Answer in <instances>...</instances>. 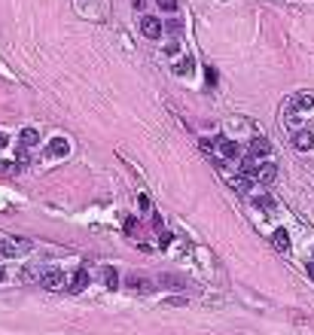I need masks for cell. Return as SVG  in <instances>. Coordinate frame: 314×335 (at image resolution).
<instances>
[{
    "label": "cell",
    "mask_w": 314,
    "mask_h": 335,
    "mask_svg": "<svg viewBox=\"0 0 314 335\" xmlns=\"http://www.w3.org/2000/svg\"><path fill=\"white\" fill-rule=\"evenodd\" d=\"M162 31H165V25L156 19V15H144V19H141V34H144L147 40H159Z\"/></svg>",
    "instance_id": "obj_1"
},
{
    "label": "cell",
    "mask_w": 314,
    "mask_h": 335,
    "mask_svg": "<svg viewBox=\"0 0 314 335\" xmlns=\"http://www.w3.org/2000/svg\"><path fill=\"white\" fill-rule=\"evenodd\" d=\"M28 241H19V238H0V256H22L28 250Z\"/></svg>",
    "instance_id": "obj_2"
},
{
    "label": "cell",
    "mask_w": 314,
    "mask_h": 335,
    "mask_svg": "<svg viewBox=\"0 0 314 335\" xmlns=\"http://www.w3.org/2000/svg\"><path fill=\"white\" fill-rule=\"evenodd\" d=\"M61 284H64V271L61 268H46L43 277H40V287L43 290H58Z\"/></svg>",
    "instance_id": "obj_3"
},
{
    "label": "cell",
    "mask_w": 314,
    "mask_h": 335,
    "mask_svg": "<svg viewBox=\"0 0 314 335\" xmlns=\"http://www.w3.org/2000/svg\"><path fill=\"white\" fill-rule=\"evenodd\" d=\"M67 152H71V144H67L64 137H52V144L46 147V158L52 162V158H64Z\"/></svg>",
    "instance_id": "obj_4"
},
{
    "label": "cell",
    "mask_w": 314,
    "mask_h": 335,
    "mask_svg": "<svg viewBox=\"0 0 314 335\" xmlns=\"http://www.w3.org/2000/svg\"><path fill=\"white\" fill-rule=\"evenodd\" d=\"M314 107V95L311 92H299L290 101V113H299V110H311Z\"/></svg>",
    "instance_id": "obj_5"
},
{
    "label": "cell",
    "mask_w": 314,
    "mask_h": 335,
    "mask_svg": "<svg viewBox=\"0 0 314 335\" xmlns=\"http://www.w3.org/2000/svg\"><path fill=\"white\" fill-rule=\"evenodd\" d=\"M275 177H277V165L275 162H259V171H256V180L259 183H275Z\"/></svg>",
    "instance_id": "obj_6"
},
{
    "label": "cell",
    "mask_w": 314,
    "mask_h": 335,
    "mask_svg": "<svg viewBox=\"0 0 314 335\" xmlns=\"http://www.w3.org/2000/svg\"><path fill=\"white\" fill-rule=\"evenodd\" d=\"M293 147L299 149V152H308V149L314 147V134H311L308 128H302V131H296V134H293Z\"/></svg>",
    "instance_id": "obj_7"
},
{
    "label": "cell",
    "mask_w": 314,
    "mask_h": 335,
    "mask_svg": "<svg viewBox=\"0 0 314 335\" xmlns=\"http://www.w3.org/2000/svg\"><path fill=\"white\" fill-rule=\"evenodd\" d=\"M125 287H131L134 293H150V290H153L150 277H144V274H128V277H125Z\"/></svg>",
    "instance_id": "obj_8"
},
{
    "label": "cell",
    "mask_w": 314,
    "mask_h": 335,
    "mask_svg": "<svg viewBox=\"0 0 314 335\" xmlns=\"http://www.w3.org/2000/svg\"><path fill=\"white\" fill-rule=\"evenodd\" d=\"M269 152H272V144H269L266 137H256L253 144L247 147V155H253V158H266Z\"/></svg>",
    "instance_id": "obj_9"
},
{
    "label": "cell",
    "mask_w": 314,
    "mask_h": 335,
    "mask_svg": "<svg viewBox=\"0 0 314 335\" xmlns=\"http://www.w3.org/2000/svg\"><path fill=\"white\" fill-rule=\"evenodd\" d=\"M85 287H89V271H85V268L74 271V277H71V293H82Z\"/></svg>",
    "instance_id": "obj_10"
},
{
    "label": "cell",
    "mask_w": 314,
    "mask_h": 335,
    "mask_svg": "<svg viewBox=\"0 0 314 335\" xmlns=\"http://www.w3.org/2000/svg\"><path fill=\"white\" fill-rule=\"evenodd\" d=\"M272 244H275V250L287 253L290 250V235L284 232V228H275V232H272Z\"/></svg>",
    "instance_id": "obj_11"
},
{
    "label": "cell",
    "mask_w": 314,
    "mask_h": 335,
    "mask_svg": "<svg viewBox=\"0 0 314 335\" xmlns=\"http://www.w3.org/2000/svg\"><path fill=\"white\" fill-rule=\"evenodd\" d=\"M229 186L247 195V192H253V177H247V174H241V177H232V180H229Z\"/></svg>",
    "instance_id": "obj_12"
},
{
    "label": "cell",
    "mask_w": 314,
    "mask_h": 335,
    "mask_svg": "<svg viewBox=\"0 0 314 335\" xmlns=\"http://www.w3.org/2000/svg\"><path fill=\"white\" fill-rule=\"evenodd\" d=\"M217 149H220V155H223V158H238V147L232 144V140H226V137H220V140H217Z\"/></svg>",
    "instance_id": "obj_13"
},
{
    "label": "cell",
    "mask_w": 314,
    "mask_h": 335,
    "mask_svg": "<svg viewBox=\"0 0 314 335\" xmlns=\"http://www.w3.org/2000/svg\"><path fill=\"white\" fill-rule=\"evenodd\" d=\"M256 171H259V158L244 155V158H241V174H247V177H256Z\"/></svg>",
    "instance_id": "obj_14"
},
{
    "label": "cell",
    "mask_w": 314,
    "mask_h": 335,
    "mask_svg": "<svg viewBox=\"0 0 314 335\" xmlns=\"http://www.w3.org/2000/svg\"><path fill=\"white\" fill-rule=\"evenodd\" d=\"M19 140H22V147H37V140H40V134L34 131V128H22V134H19Z\"/></svg>",
    "instance_id": "obj_15"
},
{
    "label": "cell",
    "mask_w": 314,
    "mask_h": 335,
    "mask_svg": "<svg viewBox=\"0 0 314 335\" xmlns=\"http://www.w3.org/2000/svg\"><path fill=\"white\" fill-rule=\"evenodd\" d=\"M104 284H107V290H119V271L113 265L104 268Z\"/></svg>",
    "instance_id": "obj_16"
},
{
    "label": "cell",
    "mask_w": 314,
    "mask_h": 335,
    "mask_svg": "<svg viewBox=\"0 0 314 335\" xmlns=\"http://www.w3.org/2000/svg\"><path fill=\"white\" fill-rule=\"evenodd\" d=\"M174 70H177L180 76H189V70H193V58H183V61H180L177 67H174Z\"/></svg>",
    "instance_id": "obj_17"
},
{
    "label": "cell",
    "mask_w": 314,
    "mask_h": 335,
    "mask_svg": "<svg viewBox=\"0 0 314 335\" xmlns=\"http://www.w3.org/2000/svg\"><path fill=\"white\" fill-rule=\"evenodd\" d=\"M256 207H263V210H266V214H272V210H275V201L263 195V198H256Z\"/></svg>",
    "instance_id": "obj_18"
},
{
    "label": "cell",
    "mask_w": 314,
    "mask_h": 335,
    "mask_svg": "<svg viewBox=\"0 0 314 335\" xmlns=\"http://www.w3.org/2000/svg\"><path fill=\"white\" fill-rule=\"evenodd\" d=\"M159 3V9H165V12H174L177 9V0H156Z\"/></svg>",
    "instance_id": "obj_19"
},
{
    "label": "cell",
    "mask_w": 314,
    "mask_h": 335,
    "mask_svg": "<svg viewBox=\"0 0 314 335\" xmlns=\"http://www.w3.org/2000/svg\"><path fill=\"white\" fill-rule=\"evenodd\" d=\"M153 228H156V232H165V223H162V217H156V214H153Z\"/></svg>",
    "instance_id": "obj_20"
},
{
    "label": "cell",
    "mask_w": 314,
    "mask_h": 335,
    "mask_svg": "<svg viewBox=\"0 0 314 335\" xmlns=\"http://www.w3.org/2000/svg\"><path fill=\"white\" fill-rule=\"evenodd\" d=\"M15 168H19V165H15V162H0V171H6V174H12Z\"/></svg>",
    "instance_id": "obj_21"
},
{
    "label": "cell",
    "mask_w": 314,
    "mask_h": 335,
    "mask_svg": "<svg viewBox=\"0 0 314 335\" xmlns=\"http://www.w3.org/2000/svg\"><path fill=\"white\" fill-rule=\"evenodd\" d=\"M137 207H141V210H150V198L141 195V198H137Z\"/></svg>",
    "instance_id": "obj_22"
},
{
    "label": "cell",
    "mask_w": 314,
    "mask_h": 335,
    "mask_svg": "<svg viewBox=\"0 0 314 335\" xmlns=\"http://www.w3.org/2000/svg\"><path fill=\"white\" fill-rule=\"evenodd\" d=\"M207 82H211V85L217 82V70H214V67H207Z\"/></svg>",
    "instance_id": "obj_23"
},
{
    "label": "cell",
    "mask_w": 314,
    "mask_h": 335,
    "mask_svg": "<svg viewBox=\"0 0 314 335\" xmlns=\"http://www.w3.org/2000/svg\"><path fill=\"white\" fill-rule=\"evenodd\" d=\"M131 6H134V9H141V12H144V9H147V0H131Z\"/></svg>",
    "instance_id": "obj_24"
},
{
    "label": "cell",
    "mask_w": 314,
    "mask_h": 335,
    "mask_svg": "<svg viewBox=\"0 0 314 335\" xmlns=\"http://www.w3.org/2000/svg\"><path fill=\"white\" fill-rule=\"evenodd\" d=\"M171 241H174V238H171L168 232H162V247H171Z\"/></svg>",
    "instance_id": "obj_25"
},
{
    "label": "cell",
    "mask_w": 314,
    "mask_h": 335,
    "mask_svg": "<svg viewBox=\"0 0 314 335\" xmlns=\"http://www.w3.org/2000/svg\"><path fill=\"white\" fill-rule=\"evenodd\" d=\"M6 144H9V137H6V134H0V149H6Z\"/></svg>",
    "instance_id": "obj_26"
},
{
    "label": "cell",
    "mask_w": 314,
    "mask_h": 335,
    "mask_svg": "<svg viewBox=\"0 0 314 335\" xmlns=\"http://www.w3.org/2000/svg\"><path fill=\"white\" fill-rule=\"evenodd\" d=\"M3 280H6V268H3V265H0V284H3Z\"/></svg>",
    "instance_id": "obj_27"
},
{
    "label": "cell",
    "mask_w": 314,
    "mask_h": 335,
    "mask_svg": "<svg viewBox=\"0 0 314 335\" xmlns=\"http://www.w3.org/2000/svg\"><path fill=\"white\" fill-rule=\"evenodd\" d=\"M308 274H311V280H314V262H308Z\"/></svg>",
    "instance_id": "obj_28"
}]
</instances>
